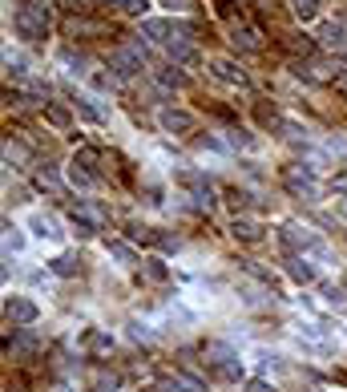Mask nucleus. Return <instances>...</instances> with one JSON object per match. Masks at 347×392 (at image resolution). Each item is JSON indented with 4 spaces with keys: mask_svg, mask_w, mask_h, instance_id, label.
Returning <instances> with one entry per match:
<instances>
[{
    "mask_svg": "<svg viewBox=\"0 0 347 392\" xmlns=\"http://www.w3.org/2000/svg\"><path fill=\"white\" fill-rule=\"evenodd\" d=\"M158 126H162L166 134H174V138H186V134H194V130H198V114L166 105L162 114H158Z\"/></svg>",
    "mask_w": 347,
    "mask_h": 392,
    "instance_id": "obj_1",
    "label": "nucleus"
},
{
    "mask_svg": "<svg viewBox=\"0 0 347 392\" xmlns=\"http://www.w3.org/2000/svg\"><path fill=\"white\" fill-rule=\"evenodd\" d=\"M4 316H8V323H17V327H28V323H37L41 307L33 300H24V296H8L4 300Z\"/></svg>",
    "mask_w": 347,
    "mask_h": 392,
    "instance_id": "obj_2",
    "label": "nucleus"
},
{
    "mask_svg": "<svg viewBox=\"0 0 347 392\" xmlns=\"http://www.w3.org/2000/svg\"><path fill=\"white\" fill-rule=\"evenodd\" d=\"M109 69H114V77H138L145 65H141V57L134 49H114L109 53Z\"/></svg>",
    "mask_w": 347,
    "mask_h": 392,
    "instance_id": "obj_3",
    "label": "nucleus"
},
{
    "mask_svg": "<svg viewBox=\"0 0 347 392\" xmlns=\"http://www.w3.org/2000/svg\"><path fill=\"white\" fill-rule=\"evenodd\" d=\"M210 73H214L218 81H226V85H247V69H242L238 61H231V57H214V61H210Z\"/></svg>",
    "mask_w": 347,
    "mask_h": 392,
    "instance_id": "obj_4",
    "label": "nucleus"
},
{
    "mask_svg": "<svg viewBox=\"0 0 347 392\" xmlns=\"http://www.w3.org/2000/svg\"><path fill=\"white\" fill-rule=\"evenodd\" d=\"M319 45L347 53V24L344 21H323V24H319Z\"/></svg>",
    "mask_w": 347,
    "mask_h": 392,
    "instance_id": "obj_5",
    "label": "nucleus"
},
{
    "mask_svg": "<svg viewBox=\"0 0 347 392\" xmlns=\"http://www.w3.org/2000/svg\"><path fill=\"white\" fill-rule=\"evenodd\" d=\"M28 227H33V235H37V239H48V243H61V223H57L53 214H41V210H37V214L28 219Z\"/></svg>",
    "mask_w": 347,
    "mask_h": 392,
    "instance_id": "obj_6",
    "label": "nucleus"
},
{
    "mask_svg": "<svg viewBox=\"0 0 347 392\" xmlns=\"http://www.w3.org/2000/svg\"><path fill=\"white\" fill-rule=\"evenodd\" d=\"M166 53H170V61H178V65H202V53L190 45V41H174V45H166Z\"/></svg>",
    "mask_w": 347,
    "mask_h": 392,
    "instance_id": "obj_7",
    "label": "nucleus"
},
{
    "mask_svg": "<svg viewBox=\"0 0 347 392\" xmlns=\"http://www.w3.org/2000/svg\"><path fill=\"white\" fill-rule=\"evenodd\" d=\"M210 368H214V376H218V380H226V384H238V380H242V360H238V356L214 360Z\"/></svg>",
    "mask_w": 347,
    "mask_h": 392,
    "instance_id": "obj_8",
    "label": "nucleus"
},
{
    "mask_svg": "<svg viewBox=\"0 0 347 392\" xmlns=\"http://www.w3.org/2000/svg\"><path fill=\"white\" fill-rule=\"evenodd\" d=\"M105 251H109V259H117L121 267H138V263H141L138 251H134L130 243H121V239H109V243H105Z\"/></svg>",
    "mask_w": 347,
    "mask_h": 392,
    "instance_id": "obj_9",
    "label": "nucleus"
},
{
    "mask_svg": "<svg viewBox=\"0 0 347 392\" xmlns=\"http://www.w3.org/2000/svg\"><path fill=\"white\" fill-rule=\"evenodd\" d=\"M287 271H291L295 283H315V267H311L307 255H291V259H287Z\"/></svg>",
    "mask_w": 347,
    "mask_h": 392,
    "instance_id": "obj_10",
    "label": "nucleus"
},
{
    "mask_svg": "<svg viewBox=\"0 0 347 392\" xmlns=\"http://www.w3.org/2000/svg\"><path fill=\"white\" fill-rule=\"evenodd\" d=\"M231 235L242 239V243H258V239H263V223H255V219H234Z\"/></svg>",
    "mask_w": 347,
    "mask_h": 392,
    "instance_id": "obj_11",
    "label": "nucleus"
},
{
    "mask_svg": "<svg viewBox=\"0 0 347 392\" xmlns=\"http://www.w3.org/2000/svg\"><path fill=\"white\" fill-rule=\"evenodd\" d=\"M45 121H48V126H57V130H69L73 114L61 105V101H45Z\"/></svg>",
    "mask_w": 347,
    "mask_h": 392,
    "instance_id": "obj_12",
    "label": "nucleus"
},
{
    "mask_svg": "<svg viewBox=\"0 0 347 392\" xmlns=\"http://www.w3.org/2000/svg\"><path fill=\"white\" fill-rule=\"evenodd\" d=\"M81 344L89 348V352H97V356H109V348H114V340H109L105 332H97V327H89V332L81 336Z\"/></svg>",
    "mask_w": 347,
    "mask_h": 392,
    "instance_id": "obj_13",
    "label": "nucleus"
},
{
    "mask_svg": "<svg viewBox=\"0 0 347 392\" xmlns=\"http://www.w3.org/2000/svg\"><path fill=\"white\" fill-rule=\"evenodd\" d=\"M141 275L150 279V283H166L170 279V267H166L162 259H141Z\"/></svg>",
    "mask_w": 347,
    "mask_h": 392,
    "instance_id": "obj_14",
    "label": "nucleus"
},
{
    "mask_svg": "<svg viewBox=\"0 0 347 392\" xmlns=\"http://www.w3.org/2000/svg\"><path fill=\"white\" fill-rule=\"evenodd\" d=\"M291 12H295L299 21H315V17L323 12V0H291Z\"/></svg>",
    "mask_w": 347,
    "mask_h": 392,
    "instance_id": "obj_15",
    "label": "nucleus"
},
{
    "mask_svg": "<svg viewBox=\"0 0 347 392\" xmlns=\"http://www.w3.org/2000/svg\"><path fill=\"white\" fill-rule=\"evenodd\" d=\"M77 271H81V259H77V255H57V259H53V275L69 279V275H77Z\"/></svg>",
    "mask_w": 347,
    "mask_h": 392,
    "instance_id": "obj_16",
    "label": "nucleus"
},
{
    "mask_svg": "<svg viewBox=\"0 0 347 392\" xmlns=\"http://www.w3.org/2000/svg\"><path fill=\"white\" fill-rule=\"evenodd\" d=\"M4 247H8V255H21V251H24V235H21V227L4 223Z\"/></svg>",
    "mask_w": 347,
    "mask_h": 392,
    "instance_id": "obj_17",
    "label": "nucleus"
},
{
    "mask_svg": "<svg viewBox=\"0 0 347 392\" xmlns=\"http://www.w3.org/2000/svg\"><path fill=\"white\" fill-rule=\"evenodd\" d=\"M323 146H327V154H331L335 162H347V138H344V134H331Z\"/></svg>",
    "mask_w": 347,
    "mask_h": 392,
    "instance_id": "obj_18",
    "label": "nucleus"
},
{
    "mask_svg": "<svg viewBox=\"0 0 347 392\" xmlns=\"http://www.w3.org/2000/svg\"><path fill=\"white\" fill-rule=\"evenodd\" d=\"M158 81H162L166 90H170V85H174V90H182L186 85V77L178 69H174V65H166V69H158Z\"/></svg>",
    "mask_w": 347,
    "mask_h": 392,
    "instance_id": "obj_19",
    "label": "nucleus"
},
{
    "mask_svg": "<svg viewBox=\"0 0 347 392\" xmlns=\"http://www.w3.org/2000/svg\"><path fill=\"white\" fill-rule=\"evenodd\" d=\"M166 12H194L198 8V0H162Z\"/></svg>",
    "mask_w": 347,
    "mask_h": 392,
    "instance_id": "obj_20",
    "label": "nucleus"
},
{
    "mask_svg": "<svg viewBox=\"0 0 347 392\" xmlns=\"http://www.w3.org/2000/svg\"><path fill=\"white\" fill-rule=\"evenodd\" d=\"M130 336H134V340H154L150 323H141V320H130Z\"/></svg>",
    "mask_w": 347,
    "mask_h": 392,
    "instance_id": "obj_21",
    "label": "nucleus"
},
{
    "mask_svg": "<svg viewBox=\"0 0 347 392\" xmlns=\"http://www.w3.org/2000/svg\"><path fill=\"white\" fill-rule=\"evenodd\" d=\"M121 8H125L130 17H145V12H150V0H125Z\"/></svg>",
    "mask_w": 347,
    "mask_h": 392,
    "instance_id": "obj_22",
    "label": "nucleus"
},
{
    "mask_svg": "<svg viewBox=\"0 0 347 392\" xmlns=\"http://www.w3.org/2000/svg\"><path fill=\"white\" fill-rule=\"evenodd\" d=\"M85 81H89L93 90H114V77H105V73H89Z\"/></svg>",
    "mask_w": 347,
    "mask_h": 392,
    "instance_id": "obj_23",
    "label": "nucleus"
},
{
    "mask_svg": "<svg viewBox=\"0 0 347 392\" xmlns=\"http://www.w3.org/2000/svg\"><path fill=\"white\" fill-rule=\"evenodd\" d=\"M247 392H275V389H271L267 380H251V384H247Z\"/></svg>",
    "mask_w": 347,
    "mask_h": 392,
    "instance_id": "obj_24",
    "label": "nucleus"
},
{
    "mask_svg": "<svg viewBox=\"0 0 347 392\" xmlns=\"http://www.w3.org/2000/svg\"><path fill=\"white\" fill-rule=\"evenodd\" d=\"M101 4H109V8H121V4H125V0H101Z\"/></svg>",
    "mask_w": 347,
    "mask_h": 392,
    "instance_id": "obj_25",
    "label": "nucleus"
},
{
    "mask_svg": "<svg viewBox=\"0 0 347 392\" xmlns=\"http://www.w3.org/2000/svg\"><path fill=\"white\" fill-rule=\"evenodd\" d=\"M335 207H339V214H347V198H339V203H335Z\"/></svg>",
    "mask_w": 347,
    "mask_h": 392,
    "instance_id": "obj_26",
    "label": "nucleus"
},
{
    "mask_svg": "<svg viewBox=\"0 0 347 392\" xmlns=\"http://www.w3.org/2000/svg\"><path fill=\"white\" fill-rule=\"evenodd\" d=\"M339 85H344V90H347V73H344V77H339Z\"/></svg>",
    "mask_w": 347,
    "mask_h": 392,
    "instance_id": "obj_27",
    "label": "nucleus"
}]
</instances>
